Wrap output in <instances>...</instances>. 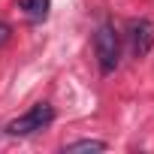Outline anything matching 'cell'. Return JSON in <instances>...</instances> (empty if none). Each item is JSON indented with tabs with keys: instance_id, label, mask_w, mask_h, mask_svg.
Masks as SVG:
<instances>
[{
	"instance_id": "cell-5",
	"label": "cell",
	"mask_w": 154,
	"mask_h": 154,
	"mask_svg": "<svg viewBox=\"0 0 154 154\" xmlns=\"http://www.w3.org/2000/svg\"><path fill=\"white\" fill-rule=\"evenodd\" d=\"M63 151L66 154H75V151H106V142H100V139H79V142H69Z\"/></svg>"
},
{
	"instance_id": "cell-4",
	"label": "cell",
	"mask_w": 154,
	"mask_h": 154,
	"mask_svg": "<svg viewBox=\"0 0 154 154\" xmlns=\"http://www.w3.org/2000/svg\"><path fill=\"white\" fill-rule=\"evenodd\" d=\"M18 6L33 18V21H42L48 15V0H18Z\"/></svg>"
},
{
	"instance_id": "cell-2",
	"label": "cell",
	"mask_w": 154,
	"mask_h": 154,
	"mask_svg": "<svg viewBox=\"0 0 154 154\" xmlns=\"http://www.w3.org/2000/svg\"><path fill=\"white\" fill-rule=\"evenodd\" d=\"M94 48H97V60H100V69L103 72H112L121 60V39H118V30L112 24H100L97 27V36H94Z\"/></svg>"
},
{
	"instance_id": "cell-6",
	"label": "cell",
	"mask_w": 154,
	"mask_h": 154,
	"mask_svg": "<svg viewBox=\"0 0 154 154\" xmlns=\"http://www.w3.org/2000/svg\"><path fill=\"white\" fill-rule=\"evenodd\" d=\"M9 39V24H0V45Z\"/></svg>"
},
{
	"instance_id": "cell-3",
	"label": "cell",
	"mask_w": 154,
	"mask_h": 154,
	"mask_svg": "<svg viewBox=\"0 0 154 154\" xmlns=\"http://www.w3.org/2000/svg\"><path fill=\"white\" fill-rule=\"evenodd\" d=\"M127 39H130V51L136 57H145L154 45V21L151 18H139L127 24Z\"/></svg>"
},
{
	"instance_id": "cell-1",
	"label": "cell",
	"mask_w": 154,
	"mask_h": 154,
	"mask_svg": "<svg viewBox=\"0 0 154 154\" xmlns=\"http://www.w3.org/2000/svg\"><path fill=\"white\" fill-rule=\"evenodd\" d=\"M51 121H54V109H51V103H33L24 115H18L15 121L6 124V133H9V136H30V133L48 127Z\"/></svg>"
}]
</instances>
